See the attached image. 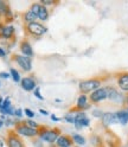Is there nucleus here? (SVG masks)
Listing matches in <instances>:
<instances>
[{"instance_id":"nucleus-1","label":"nucleus","mask_w":128,"mask_h":147,"mask_svg":"<svg viewBox=\"0 0 128 147\" xmlns=\"http://www.w3.org/2000/svg\"><path fill=\"white\" fill-rule=\"evenodd\" d=\"M101 86L100 81L97 80H88V81H83L79 83V89L83 91V93H89V91H94L97 90Z\"/></svg>"},{"instance_id":"nucleus-2","label":"nucleus","mask_w":128,"mask_h":147,"mask_svg":"<svg viewBox=\"0 0 128 147\" xmlns=\"http://www.w3.org/2000/svg\"><path fill=\"white\" fill-rule=\"evenodd\" d=\"M14 58H15L17 64H18V65H19L23 70H25V71H30V70L32 69V63H31L30 57L22 56V55H17Z\"/></svg>"},{"instance_id":"nucleus-3","label":"nucleus","mask_w":128,"mask_h":147,"mask_svg":"<svg viewBox=\"0 0 128 147\" xmlns=\"http://www.w3.org/2000/svg\"><path fill=\"white\" fill-rule=\"evenodd\" d=\"M107 97H108V89L107 88H98L90 96L93 102H100V101H102V100H106Z\"/></svg>"},{"instance_id":"nucleus-4","label":"nucleus","mask_w":128,"mask_h":147,"mask_svg":"<svg viewBox=\"0 0 128 147\" xmlns=\"http://www.w3.org/2000/svg\"><path fill=\"white\" fill-rule=\"evenodd\" d=\"M27 30H29L32 34H36V36H42L46 32V27H44L42 24L39 23H30L27 25Z\"/></svg>"},{"instance_id":"nucleus-5","label":"nucleus","mask_w":128,"mask_h":147,"mask_svg":"<svg viewBox=\"0 0 128 147\" xmlns=\"http://www.w3.org/2000/svg\"><path fill=\"white\" fill-rule=\"evenodd\" d=\"M74 123L77 128H82V127H87L89 126V119L86 116L84 113H78L75 115V120Z\"/></svg>"},{"instance_id":"nucleus-6","label":"nucleus","mask_w":128,"mask_h":147,"mask_svg":"<svg viewBox=\"0 0 128 147\" xmlns=\"http://www.w3.org/2000/svg\"><path fill=\"white\" fill-rule=\"evenodd\" d=\"M17 132H18V134H20L23 136H34L36 134H37V131L33 129V128H31V127H29L27 125L18 126Z\"/></svg>"},{"instance_id":"nucleus-7","label":"nucleus","mask_w":128,"mask_h":147,"mask_svg":"<svg viewBox=\"0 0 128 147\" xmlns=\"http://www.w3.org/2000/svg\"><path fill=\"white\" fill-rule=\"evenodd\" d=\"M0 112H1L4 115H14V109L11 105L10 97L4 98V102H3L1 108H0Z\"/></svg>"},{"instance_id":"nucleus-8","label":"nucleus","mask_w":128,"mask_h":147,"mask_svg":"<svg viewBox=\"0 0 128 147\" xmlns=\"http://www.w3.org/2000/svg\"><path fill=\"white\" fill-rule=\"evenodd\" d=\"M40 138L46 142H55L58 139V133L55 132V131H46V132L42 133Z\"/></svg>"},{"instance_id":"nucleus-9","label":"nucleus","mask_w":128,"mask_h":147,"mask_svg":"<svg viewBox=\"0 0 128 147\" xmlns=\"http://www.w3.org/2000/svg\"><path fill=\"white\" fill-rule=\"evenodd\" d=\"M22 87L26 91H31V90H34L36 88H37L36 87V82L30 77H24L22 80Z\"/></svg>"},{"instance_id":"nucleus-10","label":"nucleus","mask_w":128,"mask_h":147,"mask_svg":"<svg viewBox=\"0 0 128 147\" xmlns=\"http://www.w3.org/2000/svg\"><path fill=\"white\" fill-rule=\"evenodd\" d=\"M102 121H103V123L106 126H109V125H112V123L117 121V116L114 113H106L102 116Z\"/></svg>"},{"instance_id":"nucleus-11","label":"nucleus","mask_w":128,"mask_h":147,"mask_svg":"<svg viewBox=\"0 0 128 147\" xmlns=\"http://www.w3.org/2000/svg\"><path fill=\"white\" fill-rule=\"evenodd\" d=\"M20 50L23 52V56H26V57H31L33 55V50L31 48V45L27 43V42H23L22 45H20Z\"/></svg>"},{"instance_id":"nucleus-12","label":"nucleus","mask_w":128,"mask_h":147,"mask_svg":"<svg viewBox=\"0 0 128 147\" xmlns=\"http://www.w3.org/2000/svg\"><path fill=\"white\" fill-rule=\"evenodd\" d=\"M108 89V97L110 98L112 101H115V102H121L122 101V96L117 93L115 89L112 88H107Z\"/></svg>"},{"instance_id":"nucleus-13","label":"nucleus","mask_w":128,"mask_h":147,"mask_svg":"<svg viewBox=\"0 0 128 147\" xmlns=\"http://www.w3.org/2000/svg\"><path fill=\"white\" fill-rule=\"evenodd\" d=\"M0 31H1V36L4 37V38H11V37L13 36V33H14V27L11 26V25L4 26Z\"/></svg>"},{"instance_id":"nucleus-14","label":"nucleus","mask_w":128,"mask_h":147,"mask_svg":"<svg viewBox=\"0 0 128 147\" xmlns=\"http://www.w3.org/2000/svg\"><path fill=\"white\" fill-rule=\"evenodd\" d=\"M56 144H57L58 147H70L71 141H70V139H69L68 136L61 135V136H58V139H57Z\"/></svg>"},{"instance_id":"nucleus-15","label":"nucleus","mask_w":128,"mask_h":147,"mask_svg":"<svg viewBox=\"0 0 128 147\" xmlns=\"http://www.w3.org/2000/svg\"><path fill=\"white\" fill-rule=\"evenodd\" d=\"M7 145H8V147H23L22 141L18 139L17 136H14V135H11L10 138H8Z\"/></svg>"},{"instance_id":"nucleus-16","label":"nucleus","mask_w":128,"mask_h":147,"mask_svg":"<svg viewBox=\"0 0 128 147\" xmlns=\"http://www.w3.org/2000/svg\"><path fill=\"white\" fill-rule=\"evenodd\" d=\"M119 87L125 91H128V74L122 75L120 78H119Z\"/></svg>"},{"instance_id":"nucleus-17","label":"nucleus","mask_w":128,"mask_h":147,"mask_svg":"<svg viewBox=\"0 0 128 147\" xmlns=\"http://www.w3.org/2000/svg\"><path fill=\"white\" fill-rule=\"evenodd\" d=\"M116 116H117V121L121 125H127V122H128V112H125V110L119 112V113H116Z\"/></svg>"},{"instance_id":"nucleus-18","label":"nucleus","mask_w":128,"mask_h":147,"mask_svg":"<svg viewBox=\"0 0 128 147\" xmlns=\"http://www.w3.org/2000/svg\"><path fill=\"white\" fill-rule=\"evenodd\" d=\"M49 17V12H48V8L45 6H42L40 10H39V14H38V18L42 20H46Z\"/></svg>"},{"instance_id":"nucleus-19","label":"nucleus","mask_w":128,"mask_h":147,"mask_svg":"<svg viewBox=\"0 0 128 147\" xmlns=\"http://www.w3.org/2000/svg\"><path fill=\"white\" fill-rule=\"evenodd\" d=\"M37 18H38V17L36 16L33 12H31V11H27L26 14H25V20L29 23V24H30V23H34V20L37 19Z\"/></svg>"},{"instance_id":"nucleus-20","label":"nucleus","mask_w":128,"mask_h":147,"mask_svg":"<svg viewBox=\"0 0 128 147\" xmlns=\"http://www.w3.org/2000/svg\"><path fill=\"white\" fill-rule=\"evenodd\" d=\"M77 107L78 108H86V107H88V105H87V96L86 95H81L78 97V100H77Z\"/></svg>"},{"instance_id":"nucleus-21","label":"nucleus","mask_w":128,"mask_h":147,"mask_svg":"<svg viewBox=\"0 0 128 147\" xmlns=\"http://www.w3.org/2000/svg\"><path fill=\"white\" fill-rule=\"evenodd\" d=\"M72 139H74V141L78 145H84L86 144V140H84V138L83 136H81L79 134H74L72 135Z\"/></svg>"},{"instance_id":"nucleus-22","label":"nucleus","mask_w":128,"mask_h":147,"mask_svg":"<svg viewBox=\"0 0 128 147\" xmlns=\"http://www.w3.org/2000/svg\"><path fill=\"white\" fill-rule=\"evenodd\" d=\"M10 75L13 78L14 82H19L20 81V75H19V72H18L15 69H11L10 70Z\"/></svg>"},{"instance_id":"nucleus-23","label":"nucleus","mask_w":128,"mask_h":147,"mask_svg":"<svg viewBox=\"0 0 128 147\" xmlns=\"http://www.w3.org/2000/svg\"><path fill=\"white\" fill-rule=\"evenodd\" d=\"M40 7H42V5L40 4H33L32 5V7H31V12H33L36 16L38 17V14H39V10H40Z\"/></svg>"},{"instance_id":"nucleus-24","label":"nucleus","mask_w":128,"mask_h":147,"mask_svg":"<svg viewBox=\"0 0 128 147\" xmlns=\"http://www.w3.org/2000/svg\"><path fill=\"white\" fill-rule=\"evenodd\" d=\"M7 12V6L4 1H0V16L1 14H5Z\"/></svg>"},{"instance_id":"nucleus-25","label":"nucleus","mask_w":128,"mask_h":147,"mask_svg":"<svg viewBox=\"0 0 128 147\" xmlns=\"http://www.w3.org/2000/svg\"><path fill=\"white\" fill-rule=\"evenodd\" d=\"M34 96L37 97V98H39V100H44V97L40 95V89H39L38 87L34 89Z\"/></svg>"},{"instance_id":"nucleus-26","label":"nucleus","mask_w":128,"mask_h":147,"mask_svg":"<svg viewBox=\"0 0 128 147\" xmlns=\"http://www.w3.org/2000/svg\"><path fill=\"white\" fill-rule=\"evenodd\" d=\"M24 113H25V115H26V116H29L30 119H32V117L34 116V113L32 112L31 109H27V108H26V109H24Z\"/></svg>"},{"instance_id":"nucleus-27","label":"nucleus","mask_w":128,"mask_h":147,"mask_svg":"<svg viewBox=\"0 0 128 147\" xmlns=\"http://www.w3.org/2000/svg\"><path fill=\"white\" fill-rule=\"evenodd\" d=\"M27 126H29V127H31V128H33V129H36V128H37V123H36L34 121H32V120H29V121H27Z\"/></svg>"},{"instance_id":"nucleus-28","label":"nucleus","mask_w":128,"mask_h":147,"mask_svg":"<svg viewBox=\"0 0 128 147\" xmlns=\"http://www.w3.org/2000/svg\"><path fill=\"white\" fill-rule=\"evenodd\" d=\"M0 77L1 78H8V77H11V75L8 72H6V71H1L0 72Z\"/></svg>"},{"instance_id":"nucleus-29","label":"nucleus","mask_w":128,"mask_h":147,"mask_svg":"<svg viewBox=\"0 0 128 147\" xmlns=\"http://www.w3.org/2000/svg\"><path fill=\"white\" fill-rule=\"evenodd\" d=\"M14 115L15 116H18V117H20V116H23V112H22V109H14Z\"/></svg>"},{"instance_id":"nucleus-30","label":"nucleus","mask_w":128,"mask_h":147,"mask_svg":"<svg viewBox=\"0 0 128 147\" xmlns=\"http://www.w3.org/2000/svg\"><path fill=\"white\" fill-rule=\"evenodd\" d=\"M65 120H67V121H69V122H72V123H74L75 116H74V115H72V116H71V115H67V116H65Z\"/></svg>"},{"instance_id":"nucleus-31","label":"nucleus","mask_w":128,"mask_h":147,"mask_svg":"<svg viewBox=\"0 0 128 147\" xmlns=\"http://www.w3.org/2000/svg\"><path fill=\"white\" fill-rule=\"evenodd\" d=\"M5 56H6V51L3 48H0V57H5Z\"/></svg>"},{"instance_id":"nucleus-32","label":"nucleus","mask_w":128,"mask_h":147,"mask_svg":"<svg viewBox=\"0 0 128 147\" xmlns=\"http://www.w3.org/2000/svg\"><path fill=\"white\" fill-rule=\"evenodd\" d=\"M43 3L46 5H50V4H52V0H43Z\"/></svg>"},{"instance_id":"nucleus-33","label":"nucleus","mask_w":128,"mask_h":147,"mask_svg":"<svg viewBox=\"0 0 128 147\" xmlns=\"http://www.w3.org/2000/svg\"><path fill=\"white\" fill-rule=\"evenodd\" d=\"M39 112H40L42 114H45V115H48V112H46V110H44V109H40Z\"/></svg>"},{"instance_id":"nucleus-34","label":"nucleus","mask_w":128,"mask_h":147,"mask_svg":"<svg viewBox=\"0 0 128 147\" xmlns=\"http://www.w3.org/2000/svg\"><path fill=\"white\" fill-rule=\"evenodd\" d=\"M51 119H52V120H53V121H58V117H56V116H53V115L51 116Z\"/></svg>"},{"instance_id":"nucleus-35","label":"nucleus","mask_w":128,"mask_h":147,"mask_svg":"<svg viewBox=\"0 0 128 147\" xmlns=\"http://www.w3.org/2000/svg\"><path fill=\"white\" fill-rule=\"evenodd\" d=\"M3 102H4V98L0 97V108H1V106H3Z\"/></svg>"},{"instance_id":"nucleus-36","label":"nucleus","mask_w":128,"mask_h":147,"mask_svg":"<svg viewBox=\"0 0 128 147\" xmlns=\"http://www.w3.org/2000/svg\"><path fill=\"white\" fill-rule=\"evenodd\" d=\"M0 147H5V145H4V141L0 139Z\"/></svg>"},{"instance_id":"nucleus-37","label":"nucleus","mask_w":128,"mask_h":147,"mask_svg":"<svg viewBox=\"0 0 128 147\" xmlns=\"http://www.w3.org/2000/svg\"><path fill=\"white\" fill-rule=\"evenodd\" d=\"M4 126V122H3V120H0V128H1Z\"/></svg>"},{"instance_id":"nucleus-38","label":"nucleus","mask_w":128,"mask_h":147,"mask_svg":"<svg viewBox=\"0 0 128 147\" xmlns=\"http://www.w3.org/2000/svg\"><path fill=\"white\" fill-rule=\"evenodd\" d=\"M127 101H128V98H127Z\"/></svg>"}]
</instances>
